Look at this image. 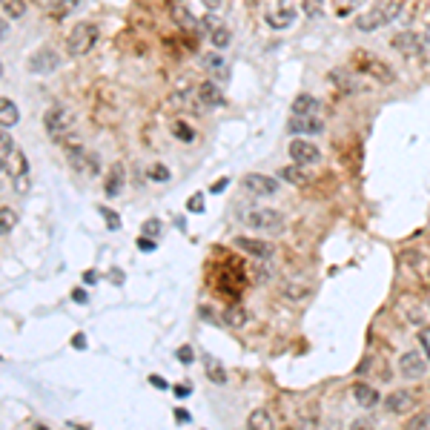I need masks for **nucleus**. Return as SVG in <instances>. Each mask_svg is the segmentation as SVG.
Masks as SVG:
<instances>
[{
    "label": "nucleus",
    "mask_w": 430,
    "mask_h": 430,
    "mask_svg": "<svg viewBox=\"0 0 430 430\" xmlns=\"http://www.w3.org/2000/svg\"><path fill=\"white\" fill-rule=\"evenodd\" d=\"M72 301H77V304H86V301H89L86 290H81V287H77V290H72Z\"/></svg>",
    "instance_id": "49530a36"
},
{
    "label": "nucleus",
    "mask_w": 430,
    "mask_h": 430,
    "mask_svg": "<svg viewBox=\"0 0 430 430\" xmlns=\"http://www.w3.org/2000/svg\"><path fill=\"white\" fill-rule=\"evenodd\" d=\"M425 370H427V361L419 350H407V353L399 356V373L405 379H422Z\"/></svg>",
    "instance_id": "9b49d317"
},
{
    "label": "nucleus",
    "mask_w": 430,
    "mask_h": 430,
    "mask_svg": "<svg viewBox=\"0 0 430 430\" xmlns=\"http://www.w3.org/2000/svg\"><path fill=\"white\" fill-rule=\"evenodd\" d=\"M402 6H405V0H376L370 9H364L356 18V29L359 32H376L381 26H387L390 21L399 18Z\"/></svg>",
    "instance_id": "f257e3e1"
},
{
    "label": "nucleus",
    "mask_w": 430,
    "mask_h": 430,
    "mask_svg": "<svg viewBox=\"0 0 430 430\" xmlns=\"http://www.w3.org/2000/svg\"><path fill=\"white\" fill-rule=\"evenodd\" d=\"M350 430H373V427H370V422H368V419H356Z\"/></svg>",
    "instance_id": "3c124183"
},
{
    "label": "nucleus",
    "mask_w": 430,
    "mask_h": 430,
    "mask_svg": "<svg viewBox=\"0 0 430 430\" xmlns=\"http://www.w3.org/2000/svg\"><path fill=\"white\" fill-rule=\"evenodd\" d=\"M155 238H147V235H143V238H138V250L141 252H155Z\"/></svg>",
    "instance_id": "79ce46f5"
},
{
    "label": "nucleus",
    "mask_w": 430,
    "mask_h": 430,
    "mask_svg": "<svg viewBox=\"0 0 430 430\" xmlns=\"http://www.w3.org/2000/svg\"><path fill=\"white\" fill-rule=\"evenodd\" d=\"M419 344H422V350H425V353H427V359H430V327L419 330Z\"/></svg>",
    "instance_id": "37998d69"
},
{
    "label": "nucleus",
    "mask_w": 430,
    "mask_h": 430,
    "mask_svg": "<svg viewBox=\"0 0 430 430\" xmlns=\"http://www.w3.org/2000/svg\"><path fill=\"white\" fill-rule=\"evenodd\" d=\"M287 298H301V296H307V287H290V284H284V290H281Z\"/></svg>",
    "instance_id": "a19ab883"
},
{
    "label": "nucleus",
    "mask_w": 430,
    "mask_h": 430,
    "mask_svg": "<svg viewBox=\"0 0 430 430\" xmlns=\"http://www.w3.org/2000/svg\"><path fill=\"white\" fill-rule=\"evenodd\" d=\"M364 3H368V0H359V6H364Z\"/></svg>",
    "instance_id": "052dcab7"
},
{
    "label": "nucleus",
    "mask_w": 430,
    "mask_h": 430,
    "mask_svg": "<svg viewBox=\"0 0 430 430\" xmlns=\"http://www.w3.org/2000/svg\"><path fill=\"white\" fill-rule=\"evenodd\" d=\"M201 26L206 29V38H210V43L215 46V49H227L230 40H232V32L224 21H218L215 14H206V18L201 21Z\"/></svg>",
    "instance_id": "1a4fd4ad"
},
{
    "label": "nucleus",
    "mask_w": 430,
    "mask_h": 430,
    "mask_svg": "<svg viewBox=\"0 0 430 430\" xmlns=\"http://www.w3.org/2000/svg\"><path fill=\"white\" fill-rule=\"evenodd\" d=\"M235 247L238 250H244L247 256H252V259H259V261H270L273 259V244L270 241H261V238H235Z\"/></svg>",
    "instance_id": "f8f14e48"
},
{
    "label": "nucleus",
    "mask_w": 430,
    "mask_h": 430,
    "mask_svg": "<svg viewBox=\"0 0 430 430\" xmlns=\"http://www.w3.org/2000/svg\"><path fill=\"white\" fill-rule=\"evenodd\" d=\"M0 9H3L9 18H23V14H26V3H23V0H0Z\"/></svg>",
    "instance_id": "c756f323"
},
{
    "label": "nucleus",
    "mask_w": 430,
    "mask_h": 430,
    "mask_svg": "<svg viewBox=\"0 0 430 430\" xmlns=\"http://www.w3.org/2000/svg\"><path fill=\"white\" fill-rule=\"evenodd\" d=\"M413 405H416V399H413V393H407V390H396L385 399V407L390 413H396V416H407L413 410Z\"/></svg>",
    "instance_id": "f3484780"
},
{
    "label": "nucleus",
    "mask_w": 430,
    "mask_h": 430,
    "mask_svg": "<svg viewBox=\"0 0 430 430\" xmlns=\"http://www.w3.org/2000/svg\"><path fill=\"white\" fill-rule=\"evenodd\" d=\"M198 315L204 318V322H215V315H213V310H210V307H201V310H198Z\"/></svg>",
    "instance_id": "603ef678"
},
{
    "label": "nucleus",
    "mask_w": 430,
    "mask_h": 430,
    "mask_svg": "<svg viewBox=\"0 0 430 430\" xmlns=\"http://www.w3.org/2000/svg\"><path fill=\"white\" fill-rule=\"evenodd\" d=\"M43 130L49 138H63L69 130H72V112L67 106H60L55 104L52 109H46V115H43Z\"/></svg>",
    "instance_id": "20e7f679"
},
{
    "label": "nucleus",
    "mask_w": 430,
    "mask_h": 430,
    "mask_svg": "<svg viewBox=\"0 0 430 430\" xmlns=\"http://www.w3.org/2000/svg\"><path fill=\"white\" fill-rule=\"evenodd\" d=\"M244 221H247V227L252 230H259V232H270V235H276L284 230V215L278 210H250L244 213Z\"/></svg>",
    "instance_id": "7ed1b4c3"
},
{
    "label": "nucleus",
    "mask_w": 430,
    "mask_h": 430,
    "mask_svg": "<svg viewBox=\"0 0 430 430\" xmlns=\"http://www.w3.org/2000/svg\"><path fill=\"white\" fill-rule=\"evenodd\" d=\"M189 393H193V387H189V385H175V396H178V399H187Z\"/></svg>",
    "instance_id": "de8ad7c7"
},
{
    "label": "nucleus",
    "mask_w": 430,
    "mask_h": 430,
    "mask_svg": "<svg viewBox=\"0 0 430 430\" xmlns=\"http://www.w3.org/2000/svg\"><path fill=\"white\" fill-rule=\"evenodd\" d=\"M172 135L178 138V141H184V143H193V141H195V132L189 130L184 121H175V123H172Z\"/></svg>",
    "instance_id": "7c9ffc66"
},
{
    "label": "nucleus",
    "mask_w": 430,
    "mask_h": 430,
    "mask_svg": "<svg viewBox=\"0 0 430 430\" xmlns=\"http://www.w3.org/2000/svg\"><path fill=\"white\" fill-rule=\"evenodd\" d=\"M287 130H290V135H322L324 121L318 115H290Z\"/></svg>",
    "instance_id": "9d476101"
},
{
    "label": "nucleus",
    "mask_w": 430,
    "mask_h": 430,
    "mask_svg": "<svg viewBox=\"0 0 430 430\" xmlns=\"http://www.w3.org/2000/svg\"><path fill=\"white\" fill-rule=\"evenodd\" d=\"M21 123V109L12 98H0V126L3 130H12V126Z\"/></svg>",
    "instance_id": "aec40b11"
},
{
    "label": "nucleus",
    "mask_w": 430,
    "mask_h": 430,
    "mask_svg": "<svg viewBox=\"0 0 430 430\" xmlns=\"http://www.w3.org/2000/svg\"><path fill=\"white\" fill-rule=\"evenodd\" d=\"M147 175H150L152 181H158V184H164V181H169V178H172V172H169V169H167L164 164H152Z\"/></svg>",
    "instance_id": "72a5a7b5"
},
{
    "label": "nucleus",
    "mask_w": 430,
    "mask_h": 430,
    "mask_svg": "<svg viewBox=\"0 0 430 430\" xmlns=\"http://www.w3.org/2000/svg\"><path fill=\"white\" fill-rule=\"evenodd\" d=\"M6 38H9V23L0 18V40H6Z\"/></svg>",
    "instance_id": "5fc2aeb1"
},
{
    "label": "nucleus",
    "mask_w": 430,
    "mask_h": 430,
    "mask_svg": "<svg viewBox=\"0 0 430 430\" xmlns=\"http://www.w3.org/2000/svg\"><path fill=\"white\" fill-rule=\"evenodd\" d=\"M150 385L158 387V390H167V381H164L161 376H150Z\"/></svg>",
    "instance_id": "8fccbe9b"
},
{
    "label": "nucleus",
    "mask_w": 430,
    "mask_h": 430,
    "mask_svg": "<svg viewBox=\"0 0 430 430\" xmlns=\"http://www.w3.org/2000/svg\"><path fill=\"white\" fill-rule=\"evenodd\" d=\"M427 278H430V273H427Z\"/></svg>",
    "instance_id": "680f3d73"
},
{
    "label": "nucleus",
    "mask_w": 430,
    "mask_h": 430,
    "mask_svg": "<svg viewBox=\"0 0 430 430\" xmlns=\"http://www.w3.org/2000/svg\"><path fill=\"white\" fill-rule=\"evenodd\" d=\"M353 399H356V405L359 407H364V410H373L376 405H379V390L376 387H370V385H364V381H356L353 385Z\"/></svg>",
    "instance_id": "a211bd4d"
},
{
    "label": "nucleus",
    "mask_w": 430,
    "mask_h": 430,
    "mask_svg": "<svg viewBox=\"0 0 430 430\" xmlns=\"http://www.w3.org/2000/svg\"><path fill=\"white\" fill-rule=\"evenodd\" d=\"M123 184H126L123 164H112V167H109V172H106V178H104V193L109 198H118L123 193Z\"/></svg>",
    "instance_id": "dca6fc26"
},
{
    "label": "nucleus",
    "mask_w": 430,
    "mask_h": 430,
    "mask_svg": "<svg viewBox=\"0 0 430 430\" xmlns=\"http://www.w3.org/2000/svg\"><path fill=\"white\" fill-rule=\"evenodd\" d=\"M201 3L210 9V12H215V9H221V3H224V0H201Z\"/></svg>",
    "instance_id": "864d4df0"
},
{
    "label": "nucleus",
    "mask_w": 430,
    "mask_h": 430,
    "mask_svg": "<svg viewBox=\"0 0 430 430\" xmlns=\"http://www.w3.org/2000/svg\"><path fill=\"white\" fill-rule=\"evenodd\" d=\"M247 430H276V422L270 416V410H264V407L252 410L247 416Z\"/></svg>",
    "instance_id": "5701e85b"
},
{
    "label": "nucleus",
    "mask_w": 430,
    "mask_h": 430,
    "mask_svg": "<svg viewBox=\"0 0 430 430\" xmlns=\"http://www.w3.org/2000/svg\"><path fill=\"white\" fill-rule=\"evenodd\" d=\"M175 356H178L181 364H193L195 361V350L189 347V344H184V347H178V353H175Z\"/></svg>",
    "instance_id": "4c0bfd02"
},
{
    "label": "nucleus",
    "mask_w": 430,
    "mask_h": 430,
    "mask_svg": "<svg viewBox=\"0 0 430 430\" xmlns=\"http://www.w3.org/2000/svg\"><path fill=\"white\" fill-rule=\"evenodd\" d=\"M161 230H164V224L158 218H147V221H143V235H147V238H158V235H161Z\"/></svg>",
    "instance_id": "f704fd0d"
},
{
    "label": "nucleus",
    "mask_w": 430,
    "mask_h": 430,
    "mask_svg": "<svg viewBox=\"0 0 430 430\" xmlns=\"http://www.w3.org/2000/svg\"><path fill=\"white\" fill-rule=\"evenodd\" d=\"M195 98H198V106L201 109H215V106H224V92L215 81H204L198 89H195Z\"/></svg>",
    "instance_id": "ddd939ff"
},
{
    "label": "nucleus",
    "mask_w": 430,
    "mask_h": 430,
    "mask_svg": "<svg viewBox=\"0 0 430 430\" xmlns=\"http://www.w3.org/2000/svg\"><path fill=\"white\" fill-rule=\"evenodd\" d=\"M241 187L247 189L250 195L267 198V195L278 193V178H270V175H261V172H250V175H244V178H241Z\"/></svg>",
    "instance_id": "423d86ee"
},
{
    "label": "nucleus",
    "mask_w": 430,
    "mask_h": 430,
    "mask_svg": "<svg viewBox=\"0 0 430 430\" xmlns=\"http://www.w3.org/2000/svg\"><path fill=\"white\" fill-rule=\"evenodd\" d=\"M172 18H175V23H181L184 29H198V21L187 12L184 3H175V6H172Z\"/></svg>",
    "instance_id": "bb28decb"
},
{
    "label": "nucleus",
    "mask_w": 430,
    "mask_h": 430,
    "mask_svg": "<svg viewBox=\"0 0 430 430\" xmlns=\"http://www.w3.org/2000/svg\"><path fill=\"white\" fill-rule=\"evenodd\" d=\"M410 430H430V413H422V416H416L410 422Z\"/></svg>",
    "instance_id": "ea45409f"
},
{
    "label": "nucleus",
    "mask_w": 430,
    "mask_h": 430,
    "mask_svg": "<svg viewBox=\"0 0 430 430\" xmlns=\"http://www.w3.org/2000/svg\"><path fill=\"white\" fill-rule=\"evenodd\" d=\"M101 215H104L106 227L112 230V232H118V230H121V218H118V213H115V210H106V206H101Z\"/></svg>",
    "instance_id": "c9c22d12"
},
{
    "label": "nucleus",
    "mask_w": 430,
    "mask_h": 430,
    "mask_svg": "<svg viewBox=\"0 0 430 430\" xmlns=\"http://www.w3.org/2000/svg\"><path fill=\"white\" fill-rule=\"evenodd\" d=\"M32 430H49V427H46V425H40V422H35V427H32Z\"/></svg>",
    "instance_id": "4d7b16f0"
},
{
    "label": "nucleus",
    "mask_w": 430,
    "mask_h": 430,
    "mask_svg": "<svg viewBox=\"0 0 430 430\" xmlns=\"http://www.w3.org/2000/svg\"><path fill=\"white\" fill-rule=\"evenodd\" d=\"M18 224V213L9 210V206H0V235H9Z\"/></svg>",
    "instance_id": "c85d7f7f"
},
{
    "label": "nucleus",
    "mask_w": 430,
    "mask_h": 430,
    "mask_svg": "<svg viewBox=\"0 0 430 430\" xmlns=\"http://www.w3.org/2000/svg\"><path fill=\"white\" fill-rule=\"evenodd\" d=\"M72 347H75V350H84V347H86V336H84V333L72 336Z\"/></svg>",
    "instance_id": "09e8293b"
},
{
    "label": "nucleus",
    "mask_w": 430,
    "mask_h": 430,
    "mask_svg": "<svg viewBox=\"0 0 430 430\" xmlns=\"http://www.w3.org/2000/svg\"><path fill=\"white\" fill-rule=\"evenodd\" d=\"M227 187H230V178H227V175H224V178H218V181H215V184L210 187V193H215V195H218V193H221V189H227Z\"/></svg>",
    "instance_id": "a18cd8bd"
},
{
    "label": "nucleus",
    "mask_w": 430,
    "mask_h": 430,
    "mask_svg": "<svg viewBox=\"0 0 430 430\" xmlns=\"http://www.w3.org/2000/svg\"><path fill=\"white\" fill-rule=\"evenodd\" d=\"M221 322H224L227 327H244L247 324V310L244 307H238V304H230L224 307V315H221Z\"/></svg>",
    "instance_id": "393cba45"
},
{
    "label": "nucleus",
    "mask_w": 430,
    "mask_h": 430,
    "mask_svg": "<svg viewBox=\"0 0 430 430\" xmlns=\"http://www.w3.org/2000/svg\"><path fill=\"white\" fill-rule=\"evenodd\" d=\"M60 67V55L52 49V46H43V49H38L35 55H29L26 60V69L32 75H49Z\"/></svg>",
    "instance_id": "39448f33"
},
{
    "label": "nucleus",
    "mask_w": 430,
    "mask_h": 430,
    "mask_svg": "<svg viewBox=\"0 0 430 430\" xmlns=\"http://www.w3.org/2000/svg\"><path fill=\"white\" fill-rule=\"evenodd\" d=\"M278 178L287 181V184H296V187H304V184H307V175L301 172L298 167H284V169H278Z\"/></svg>",
    "instance_id": "cd10ccee"
},
{
    "label": "nucleus",
    "mask_w": 430,
    "mask_h": 430,
    "mask_svg": "<svg viewBox=\"0 0 430 430\" xmlns=\"http://www.w3.org/2000/svg\"><path fill=\"white\" fill-rule=\"evenodd\" d=\"M98 26L95 23H77L69 35H67V52L72 55V58H84V55H89L92 49H95V43H98Z\"/></svg>",
    "instance_id": "f03ea898"
},
{
    "label": "nucleus",
    "mask_w": 430,
    "mask_h": 430,
    "mask_svg": "<svg viewBox=\"0 0 430 430\" xmlns=\"http://www.w3.org/2000/svg\"><path fill=\"white\" fill-rule=\"evenodd\" d=\"M393 49H399L402 55L416 58V55L425 52V40L416 35V32H399V35L393 38Z\"/></svg>",
    "instance_id": "2eb2a0df"
},
{
    "label": "nucleus",
    "mask_w": 430,
    "mask_h": 430,
    "mask_svg": "<svg viewBox=\"0 0 430 430\" xmlns=\"http://www.w3.org/2000/svg\"><path fill=\"white\" fill-rule=\"evenodd\" d=\"M6 169V161H3V158H0V172H3Z\"/></svg>",
    "instance_id": "13d9d810"
},
{
    "label": "nucleus",
    "mask_w": 430,
    "mask_h": 430,
    "mask_svg": "<svg viewBox=\"0 0 430 430\" xmlns=\"http://www.w3.org/2000/svg\"><path fill=\"white\" fill-rule=\"evenodd\" d=\"M187 210H189V213H204V195H201V193L189 195V201H187Z\"/></svg>",
    "instance_id": "58836bf2"
},
{
    "label": "nucleus",
    "mask_w": 430,
    "mask_h": 430,
    "mask_svg": "<svg viewBox=\"0 0 430 430\" xmlns=\"http://www.w3.org/2000/svg\"><path fill=\"white\" fill-rule=\"evenodd\" d=\"M95 281H98V273H95V270L84 273V284H95Z\"/></svg>",
    "instance_id": "6e6d98bb"
},
{
    "label": "nucleus",
    "mask_w": 430,
    "mask_h": 430,
    "mask_svg": "<svg viewBox=\"0 0 430 430\" xmlns=\"http://www.w3.org/2000/svg\"><path fill=\"white\" fill-rule=\"evenodd\" d=\"M175 422H178V425H189V422H193V416H189V410L175 407Z\"/></svg>",
    "instance_id": "c03bdc74"
},
{
    "label": "nucleus",
    "mask_w": 430,
    "mask_h": 430,
    "mask_svg": "<svg viewBox=\"0 0 430 430\" xmlns=\"http://www.w3.org/2000/svg\"><path fill=\"white\" fill-rule=\"evenodd\" d=\"M201 361H204V368H206V379H210L213 385H227V370H224V364H221L215 356L204 353Z\"/></svg>",
    "instance_id": "412c9836"
},
{
    "label": "nucleus",
    "mask_w": 430,
    "mask_h": 430,
    "mask_svg": "<svg viewBox=\"0 0 430 430\" xmlns=\"http://www.w3.org/2000/svg\"><path fill=\"white\" fill-rule=\"evenodd\" d=\"M14 152V141H12V135H9V130H3V126H0V158H6Z\"/></svg>",
    "instance_id": "2f4dec72"
},
{
    "label": "nucleus",
    "mask_w": 430,
    "mask_h": 430,
    "mask_svg": "<svg viewBox=\"0 0 430 430\" xmlns=\"http://www.w3.org/2000/svg\"><path fill=\"white\" fill-rule=\"evenodd\" d=\"M356 60H359V69H361V72H368L370 77H376V81H381V84H393V81H396L393 69L387 67V63L376 60L370 52H356Z\"/></svg>",
    "instance_id": "6e6552de"
},
{
    "label": "nucleus",
    "mask_w": 430,
    "mask_h": 430,
    "mask_svg": "<svg viewBox=\"0 0 430 430\" xmlns=\"http://www.w3.org/2000/svg\"><path fill=\"white\" fill-rule=\"evenodd\" d=\"M75 3H77V0H58V3L52 6V9H55L52 14H55V18H67V14L72 12V6H75Z\"/></svg>",
    "instance_id": "e433bc0d"
},
{
    "label": "nucleus",
    "mask_w": 430,
    "mask_h": 430,
    "mask_svg": "<svg viewBox=\"0 0 430 430\" xmlns=\"http://www.w3.org/2000/svg\"><path fill=\"white\" fill-rule=\"evenodd\" d=\"M0 77H3V63H0Z\"/></svg>",
    "instance_id": "bf43d9fd"
},
{
    "label": "nucleus",
    "mask_w": 430,
    "mask_h": 430,
    "mask_svg": "<svg viewBox=\"0 0 430 430\" xmlns=\"http://www.w3.org/2000/svg\"><path fill=\"white\" fill-rule=\"evenodd\" d=\"M290 158H293V164H298V167H310V164L322 161V150H318L315 143L307 141V138H293V143H290Z\"/></svg>",
    "instance_id": "0eeeda50"
},
{
    "label": "nucleus",
    "mask_w": 430,
    "mask_h": 430,
    "mask_svg": "<svg viewBox=\"0 0 430 430\" xmlns=\"http://www.w3.org/2000/svg\"><path fill=\"white\" fill-rule=\"evenodd\" d=\"M67 158H69V164H72L77 172H89V175H98V172H101V169H98V158L86 155V150L77 147V143L67 150Z\"/></svg>",
    "instance_id": "4468645a"
},
{
    "label": "nucleus",
    "mask_w": 430,
    "mask_h": 430,
    "mask_svg": "<svg viewBox=\"0 0 430 430\" xmlns=\"http://www.w3.org/2000/svg\"><path fill=\"white\" fill-rule=\"evenodd\" d=\"M301 9H304L307 18H318L324 12V0H301Z\"/></svg>",
    "instance_id": "473e14b6"
},
{
    "label": "nucleus",
    "mask_w": 430,
    "mask_h": 430,
    "mask_svg": "<svg viewBox=\"0 0 430 430\" xmlns=\"http://www.w3.org/2000/svg\"><path fill=\"white\" fill-rule=\"evenodd\" d=\"M201 63H204V69L210 72L213 77H224V75H227L224 55H204V58H201Z\"/></svg>",
    "instance_id": "a878e982"
},
{
    "label": "nucleus",
    "mask_w": 430,
    "mask_h": 430,
    "mask_svg": "<svg viewBox=\"0 0 430 430\" xmlns=\"http://www.w3.org/2000/svg\"><path fill=\"white\" fill-rule=\"evenodd\" d=\"M267 23H270V29H287V26H293L296 23V9H290V6H278V9H270L267 12Z\"/></svg>",
    "instance_id": "6ab92c4d"
},
{
    "label": "nucleus",
    "mask_w": 430,
    "mask_h": 430,
    "mask_svg": "<svg viewBox=\"0 0 430 430\" xmlns=\"http://www.w3.org/2000/svg\"><path fill=\"white\" fill-rule=\"evenodd\" d=\"M6 172L14 175V181L18 178H26V172H29V161H26V155L21 150H14L9 158H6Z\"/></svg>",
    "instance_id": "b1692460"
},
{
    "label": "nucleus",
    "mask_w": 430,
    "mask_h": 430,
    "mask_svg": "<svg viewBox=\"0 0 430 430\" xmlns=\"http://www.w3.org/2000/svg\"><path fill=\"white\" fill-rule=\"evenodd\" d=\"M318 109H322V101L315 98V95H298L293 101V112L290 115H318Z\"/></svg>",
    "instance_id": "4be33fe9"
}]
</instances>
